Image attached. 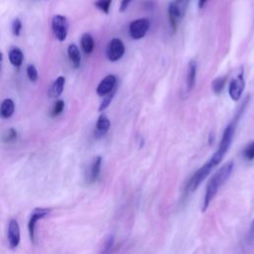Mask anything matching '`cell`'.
<instances>
[{"label": "cell", "instance_id": "23", "mask_svg": "<svg viewBox=\"0 0 254 254\" xmlns=\"http://www.w3.org/2000/svg\"><path fill=\"white\" fill-rule=\"evenodd\" d=\"M243 156L247 161L254 160V141L246 145V147L243 150Z\"/></svg>", "mask_w": 254, "mask_h": 254}, {"label": "cell", "instance_id": "21", "mask_svg": "<svg viewBox=\"0 0 254 254\" xmlns=\"http://www.w3.org/2000/svg\"><path fill=\"white\" fill-rule=\"evenodd\" d=\"M111 2L112 0H96L94 5L97 9H99L100 11H102L105 14L109 13L110 10V6H111Z\"/></svg>", "mask_w": 254, "mask_h": 254}, {"label": "cell", "instance_id": "7", "mask_svg": "<svg viewBox=\"0 0 254 254\" xmlns=\"http://www.w3.org/2000/svg\"><path fill=\"white\" fill-rule=\"evenodd\" d=\"M125 53V47L122 41L118 38L112 39L107 47V58L110 62H117Z\"/></svg>", "mask_w": 254, "mask_h": 254}, {"label": "cell", "instance_id": "2", "mask_svg": "<svg viewBox=\"0 0 254 254\" xmlns=\"http://www.w3.org/2000/svg\"><path fill=\"white\" fill-rule=\"evenodd\" d=\"M233 162L229 161L225 163L220 169L212 175V177L209 179L206 188H205V193L202 201V207L201 211L204 212L207 207L209 206L211 200L216 195L218 190L224 185V183L229 179L232 171H233Z\"/></svg>", "mask_w": 254, "mask_h": 254}, {"label": "cell", "instance_id": "17", "mask_svg": "<svg viewBox=\"0 0 254 254\" xmlns=\"http://www.w3.org/2000/svg\"><path fill=\"white\" fill-rule=\"evenodd\" d=\"M80 47L82 49V51L89 55L92 53L93 49H94V40L92 38V36L88 33H85L81 36L80 38Z\"/></svg>", "mask_w": 254, "mask_h": 254}, {"label": "cell", "instance_id": "14", "mask_svg": "<svg viewBox=\"0 0 254 254\" xmlns=\"http://www.w3.org/2000/svg\"><path fill=\"white\" fill-rule=\"evenodd\" d=\"M168 13H169V19H170V24L173 28L174 31L177 29V25L179 22V19H181L184 15L181 13L180 9L178 6L175 4V2H171L168 7Z\"/></svg>", "mask_w": 254, "mask_h": 254}, {"label": "cell", "instance_id": "28", "mask_svg": "<svg viewBox=\"0 0 254 254\" xmlns=\"http://www.w3.org/2000/svg\"><path fill=\"white\" fill-rule=\"evenodd\" d=\"M17 138V131L13 128H10L9 130L6 131L4 137H3V141L4 142H12Z\"/></svg>", "mask_w": 254, "mask_h": 254}, {"label": "cell", "instance_id": "32", "mask_svg": "<svg viewBox=\"0 0 254 254\" xmlns=\"http://www.w3.org/2000/svg\"><path fill=\"white\" fill-rule=\"evenodd\" d=\"M213 134L211 133V134H209V144H212V142H213Z\"/></svg>", "mask_w": 254, "mask_h": 254}, {"label": "cell", "instance_id": "5", "mask_svg": "<svg viewBox=\"0 0 254 254\" xmlns=\"http://www.w3.org/2000/svg\"><path fill=\"white\" fill-rule=\"evenodd\" d=\"M68 23L64 16L56 15L52 19V30L56 39L60 42H64L67 36Z\"/></svg>", "mask_w": 254, "mask_h": 254}, {"label": "cell", "instance_id": "20", "mask_svg": "<svg viewBox=\"0 0 254 254\" xmlns=\"http://www.w3.org/2000/svg\"><path fill=\"white\" fill-rule=\"evenodd\" d=\"M226 79H227V76H226V75L216 77V78L212 81V84H211L212 90H213L215 93H220L221 90L223 89L224 85H225Z\"/></svg>", "mask_w": 254, "mask_h": 254}, {"label": "cell", "instance_id": "19", "mask_svg": "<svg viewBox=\"0 0 254 254\" xmlns=\"http://www.w3.org/2000/svg\"><path fill=\"white\" fill-rule=\"evenodd\" d=\"M195 76H196V63L195 61L191 60L189 63V73L187 76V85L189 90H190L194 86Z\"/></svg>", "mask_w": 254, "mask_h": 254}, {"label": "cell", "instance_id": "10", "mask_svg": "<svg viewBox=\"0 0 254 254\" xmlns=\"http://www.w3.org/2000/svg\"><path fill=\"white\" fill-rule=\"evenodd\" d=\"M116 84V77L113 74L106 75L97 85L96 87V93L99 96H105L108 93H110Z\"/></svg>", "mask_w": 254, "mask_h": 254}, {"label": "cell", "instance_id": "25", "mask_svg": "<svg viewBox=\"0 0 254 254\" xmlns=\"http://www.w3.org/2000/svg\"><path fill=\"white\" fill-rule=\"evenodd\" d=\"M114 94H115V89H113L110 93H108L107 95H105V97L103 98V100H102V102H101V104H100V106H99V108H98L99 111H103L104 109H106V108L109 106V104H110V102H111V100H112Z\"/></svg>", "mask_w": 254, "mask_h": 254}, {"label": "cell", "instance_id": "26", "mask_svg": "<svg viewBox=\"0 0 254 254\" xmlns=\"http://www.w3.org/2000/svg\"><path fill=\"white\" fill-rule=\"evenodd\" d=\"M113 244H114V237L112 235H109L105 240L101 254H109L113 247Z\"/></svg>", "mask_w": 254, "mask_h": 254}, {"label": "cell", "instance_id": "13", "mask_svg": "<svg viewBox=\"0 0 254 254\" xmlns=\"http://www.w3.org/2000/svg\"><path fill=\"white\" fill-rule=\"evenodd\" d=\"M64 83H65V78L64 76L61 75L56 78V80L53 82L49 89V97L51 98H58L60 95L63 93L64 88Z\"/></svg>", "mask_w": 254, "mask_h": 254}, {"label": "cell", "instance_id": "9", "mask_svg": "<svg viewBox=\"0 0 254 254\" xmlns=\"http://www.w3.org/2000/svg\"><path fill=\"white\" fill-rule=\"evenodd\" d=\"M20 226L16 219H11L8 224L7 239L11 248H16L20 243Z\"/></svg>", "mask_w": 254, "mask_h": 254}, {"label": "cell", "instance_id": "18", "mask_svg": "<svg viewBox=\"0 0 254 254\" xmlns=\"http://www.w3.org/2000/svg\"><path fill=\"white\" fill-rule=\"evenodd\" d=\"M23 59H24V55H23V52L21 51V49L16 47V48H13L10 50L9 61L14 66H16V67L21 66V64L23 63Z\"/></svg>", "mask_w": 254, "mask_h": 254}, {"label": "cell", "instance_id": "3", "mask_svg": "<svg viewBox=\"0 0 254 254\" xmlns=\"http://www.w3.org/2000/svg\"><path fill=\"white\" fill-rule=\"evenodd\" d=\"M213 168L214 167L211 165L209 161L206 162L203 166H201L189 180L186 187V191H194L202 183V181L209 175Z\"/></svg>", "mask_w": 254, "mask_h": 254}, {"label": "cell", "instance_id": "30", "mask_svg": "<svg viewBox=\"0 0 254 254\" xmlns=\"http://www.w3.org/2000/svg\"><path fill=\"white\" fill-rule=\"evenodd\" d=\"M131 1H132V0H121V2H120V7H119V11H120V12H124V11L127 9V7L129 6V4H130Z\"/></svg>", "mask_w": 254, "mask_h": 254}, {"label": "cell", "instance_id": "24", "mask_svg": "<svg viewBox=\"0 0 254 254\" xmlns=\"http://www.w3.org/2000/svg\"><path fill=\"white\" fill-rule=\"evenodd\" d=\"M26 71H27V75H28L29 79H30L32 82H35V81L38 80V77H39V75H38V70H37V68H36V66H35L34 64H29V65L27 66Z\"/></svg>", "mask_w": 254, "mask_h": 254}, {"label": "cell", "instance_id": "15", "mask_svg": "<svg viewBox=\"0 0 254 254\" xmlns=\"http://www.w3.org/2000/svg\"><path fill=\"white\" fill-rule=\"evenodd\" d=\"M67 57L74 68H78L81 63V55L75 44H70L67 48Z\"/></svg>", "mask_w": 254, "mask_h": 254}, {"label": "cell", "instance_id": "12", "mask_svg": "<svg viewBox=\"0 0 254 254\" xmlns=\"http://www.w3.org/2000/svg\"><path fill=\"white\" fill-rule=\"evenodd\" d=\"M109 128H110V120L107 118V116L105 114L99 115V117L96 121V126H95V131H94L95 137L101 138L102 136H104L107 133Z\"/></svg>", "mask_w": 254, "mask_h": 254}, {"label": "cell", "instance_id": "6", "mask_svg": "<svg viewBox=\"0 0 254 254\" xmlns=\"http://www.w3.org/2000/svg\"><path fill=\"white\" fill-rule=\"evenodd\" d=\"M149 27H150L149 19L142 18V19L134 20L129 26L130 37L134 40L142 39L148 32Z\"/></svg>", "mask_w": 254, "mask_h": 254}, {"label": "cell", "instance_id": "16", "mask_svg": "<svg viewBox=\"0 0 254 254\" xmlns=\"http://www.w3.org/2000/svg\"><path fill=\"white\" fill-rule=\"evenodd\" d=\"M15 111V103L12 99H4L0 105V117L3 119L10 118Z\"/></svg>", "mask_w": 254, "mask_h": 254}, {"label": "cell", "instance_id": "31", "mask_svg": "<svg viewBox=\"0 0 254 254\" xmlns=\"http://www.w3.org/2000/svg\"><path fill=\"white\" fill-rule=\"evenodd\" d=\"M205 2H206V0H198V7L202 8L204 6Z\"/></svg>", "mask_w": 254, "mask_h": 254}, {"label": "cell", "instance_id": "22", "mask_svg": "<svg viewBox=\"0 0 254 254\" xmlns=\"http://www.w3.org/2000/svg\"><path fill=\"white\" fill-rule=\"evenodd\" d=\"M64 101L62 100V99L56 100V102L53 105V108H52V111H51V115L53 117L60 115L64 111Z\"/></svg>", "mask_w": 254, "mask_h": 254}, {"label": "cell", "instance_id": "29", "mask_svg": "<svg viewBox=\"0 0 254 254\" xmlns=\"http://www.w3.org/2000/svg\"><path fill=\"white\" fill-rule=\"evenodd\" d=\"M247 241L250 244L254 243V218H253V220L250 224V227H249V231H248V234H247Z\"/></svg>", "mask_w": 254, "mask_h": 254}, {"label": "cell", "instance_id": "11", "mask_svg": "<svg viewBox=\"0 0 254 254\" xmlns=\"http://www.w3.org/2000/svg\"><path fill=\"white\" fill-rule=\"evenodd\" d=\"M101 165H102V157L101 156H97L93 159L88 174H87V182L92 184L94 183L99 175H100V171H101Z\"/></svg>", "mask_w": 254, "mask_h": 254}, {"label": "cell", "instance_id": "1", "mask_svg": "<svg viewBox=\"0 0 254 254\" xmlns=\"http://www.w3.org/2000/svg\"><path fill=\"white\" fill-rule=\"evenodd\" d=\"M248 100H249V96H247L245 98V100L243 101V103L241 104L239 110L237 111V113L235 114L234 118L232 119V121L226 126V128L224 129V132L222 134V138L220 140V143H219V146L217 148V150L215 151V153L211 156V158L209 159V162L211 163V165L213 167L217 166L221 160L223 159L224 155L226 154V152L229 150L230 146H231V143H232V140H233V136H234V133H235V129H236V126H237V123L241 117V115L243 114L246 106H247V103H248Z\"/></svg>", "mask_w": 254, "mask_h": 254}, {"label": "cell", "instance_id": "8", "mask_svg": "<svg viewBox=\"0 0 254 254\" xmlns=\"http://www.w3.org/2000/svg\"><path fill=\"white\" fill-rule=\"evenodd\" d=\"M51 209L49 208H42V207H37L33 210L31 213L29 222H28V231L30 235V239L32 242H35V229H36V224L37 222L47 216L50 213Z\"/></svg>", "mask_w": 254, "mask_h": 254}, {"label": "cell", "instance_id": "27", "mask_svg": "<svg viewBox=\"0 0 254 254\" xmlns=\"http://www.w3.org/2000/svg\"><path fill=\"white\" fill-rule=\"evenodd\" d=\"M22 31V22L20 19H14L12 22V33L14 36H19Z\"/></svg>", "mask_w": 254, "mask_h": 254}, {"label": "cell", "instance_id": "4", "mask_svg": "<svg viewBox=\"0 0 254 254\" xmlns=\"http://www.w3.org/2000/svg\"><path fill=\"white\" fill-rule=\"evenodd\" d=\"M243 67H240L234 75V77L231 79L228 87V93L229 96L232 100L237 101L240 99L242 91L245 87V80H244V75H243Z\"/></svg>", "mask_w": 254, "mask_h": 254}]
</instances>
